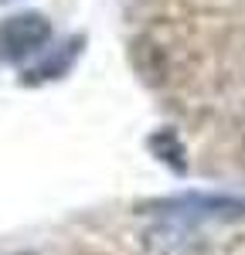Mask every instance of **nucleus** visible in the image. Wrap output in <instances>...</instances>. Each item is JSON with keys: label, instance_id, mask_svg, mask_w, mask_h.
Instances as JSON below:
<instances>
[{"label": "nucleus", "instance_id": "nucleus-1", "mask_svg": "<svg viewBox=\"0 0 245 255\" xmlns=\"http://www.w3.org/2000/svg\"><path fill=\"white\" fill-rule=\"evenodd\" d=\"M51 41V20L44 14H14L0 20V65H17L34 58Z\"/></svg>", "mask_w": 245, "mask_h": 255}, {"label": "nucleus", "instance_id": "nucleus-2", "mask_svg": "<svg viewBox=\"0 0 245 255\" xmlns=\"http://www.w3.org/2000/svg\"><path fill=\"white\" fill-rule=\"evenodd\" d=\"M82 44H85V34H72L68 41H61L58 48H51V55H44L41 61H34V65L20 75V85H41V82L68 75V68H72L75 58L82 55Z\"/></svg>", "mask_w": 245, "mask_h": 255}]
</instances>
